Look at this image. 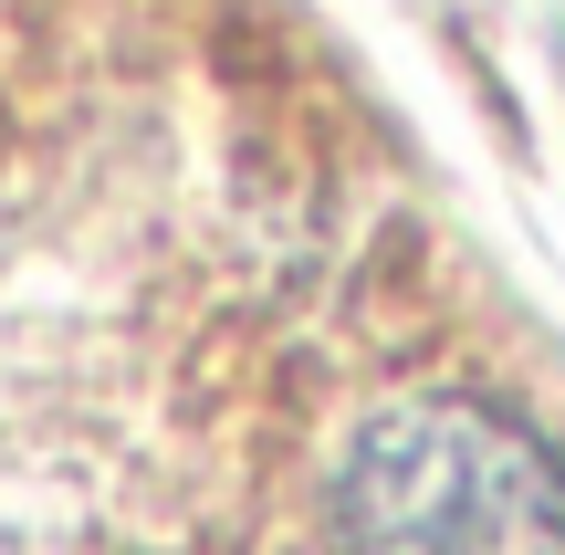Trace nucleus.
<instances>
[{
    "mask_svg": "<svg viewBox=\"0 0 565 555\" xmlns=\"http://www.w3.org/2000/svg\"><path fill=\"white\" fill-rule=\"evenodd\" d=\"M116 555H565V430L398 231H315L158 377Z\"/></svg>",
    "mask_w": 565,
    "mask_h": 555,
    "instance_id": "1",
    "label": "nucleus"
}]
</instances>
